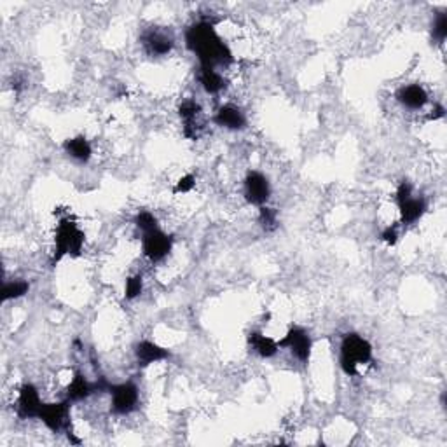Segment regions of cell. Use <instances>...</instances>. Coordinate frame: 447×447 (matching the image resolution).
I'll use <instances>...</instances> for the list:
<instances>
[{
	"mask_svg": "<svg viewBox=\"0 0 447 447\" xmlns=\"http://www.w3.org/2000/svg\"><path fill=\"white\" fill-rule=\"evenodd\" d=\"M432 37H434L435 42L442 44L447 37V14L446 13H439L437 18H435L434 25H432Z\"/></svg>",
	"mask_w": 447,
	"mask_h": 447,
	"instance_id": "cell-21",
	"label": "cell"
},
{
	"mask_svg": "<svg viewBox=\"0 0 447 447\" xmlns=\"http://www.w3.org/2000/svg\"><path fill=\"white\" fill-rule=\"evenodd\" d=\"M142 289H144V280H142L140 275L131 276V278L126 280V289H124V294H126L128 299H135L142 294Z\"/></svg>",
	"mask_w": 447,
	"mask_h": 447,
	"instance_id": "cell-23",
	"label": "cell"
},
{
	"mask_svg": "<svg viewBox=\"0 0 447 447\" xmlns=\"http://www.w3.org/2000/svg\"><path fill=\"white\" fill-rule=\"evenodd\" d=\"M194 186H196V179H194L193 175H186L179 180V184H177V187H175V193L177 194H180V193L186 194V193H189V191H193Z\"/></svg>",
	"mask_w": 447,
	"mask_h": 447,
	"instance_id": "cell-25",
	"label": "cell"
},
{
	"mask_svg": "<svg viewBox=\"0 0 447 447\" xmlns=\"http://www.w3.org/2000/svg\"><path fill=\"white\" fill-rule=\"evenodd\" d=\"M201 109L194 100H186L180 105V117L184 119V133L189 138H196L200 133V117Z\"/></svg>",
	"mask_w": 447,
	"mask_h": 447,
	"instance_id": "cell-15",
	"label": "cell"
},
{
	"mask_svg": "<svg viewBox=\"0 0 447 447\" xmlns=\"http://www.w3.org/2000/svg\"><path fill=\"white\" fill-rule=\"evenodd\" d=\"M397 207L400 210L402 222L409 226L423 217V214L427 212V201L421 196H414L411 184L404 180L397 187Z\"/></svg>",
	"mask_w": 447,
	"mask_h": 447,
	"instance_id": "cell-4",
	"label": "cell"
},
{
	"mask_svg": "<svg viewBox=\"0 0 447 447\" xmlns=\"http://www.w3.org/2000/svg\"><path fill=\"white\" fill-rule=\"evenodd\" d=\"M112 397V411L116 414H130L137 409L140 393L133 383H121L109 388Z\"/></svg>",
	"mask_w": 447,
	"mask_h": 447,
	"instance_id": "cell-7",
	"label": "cell"
},
{
	"mask_svg": "<svg viewBox=\"0 0 447 447\" xmlns=\"http://www.w3.org/2000/svg\"><path fill=\"white\" fill-rule=\"evenodd\" d=\"M135 355H137L138 364L144 365V367L145 365L156 364V362H161L170 357L168 350L158 346L156 343H151V341H142V343H138L137 348H135Z\"/></svg>",
	"mask_w": 447,
	"mask_h": 447,
	"instance_id": "cell-14",
	"label": "cell"
},
{
	"mask_svg": "<svg viewBox=\"0 0 447 447\" xmlns=\"http://www.w3.org/2000/svg\"><path fill=\"white\" fill-rule=\"evenodd\" d=\"M63 147H65V152L70 156V158L76 159V161L79 163H88L91 159V154H93L91 144L84 137L69 138Z\"/></svg>",
	"mask_w": 447,
	"mask_h": 447,
	"instance_id": "cell-17",
	"label": "cell"
},
{
	"mask_svg": "<svg viewBox=\"0 0 447 447\" xmlns=\"http://www.w3.org/2000/svg\"><path fill=\"white\" fill-rule=\"evenodd\" d=\"M372 358V346L360 334H346L341 343L339 364L344 374L357 376L360 365L369 364Z\"/></svg>",
	"mask_w": 447,
	"mask_h": 447,
	"instance_id": "cell-2",
	"label": "cell"
},
{
	"mask_svg": "<svg viewBox=\"0 0 447 447\" xmlns=\"http://www.w3.org/2000/svg\"><path fill=\"white\" fill-rule=\"evenodd\" d=\"M173 240L161 229H152L149 233H144L142 238V248H144V255L151 262H159L172 252Z\"/></svg>",
	"mask_w": 447,
	"mask_h": 447,
	"instance_id": "cell-5",
	"label": "cell"
},
{
	"mask_svg": "<svg viewBox=\"0 0 447 447\" xmlns=\"http://www.w3.org/2000/svg\"><path fill=\"white\" fill-rule=\"evenodd\" d=\"M280 348H287L299 362H310L313 341L303 327H292L278 343Z\"/></svg>",
	"mask_w": 447,
	"mask_h": 447,
	"instance_id": "cell-9",
	"label": "cell"
},
{
	"mask_svg": "<svg viewBox=\"0 0 447 447\" xmlns=\"http://www.w3.org/2000/svg\"><path fill=\"white\" fill-rule=\"evenodd\" d=\"M70 416V400H63V402L56 404H44L39 413V420L46 425L51 432L58 434L65 428L67 421Z\"/></svg>",
	"mask_w": 447,
	"mask_h": 447,
	"instance_id": "cell-10",
	"label": "cell"
},
{
	"mask_svg": "<svg viewBox=\"0 0 447 447\" xmlns=\"http://www.w3.org/2000/svg\"><path fill=\"white\" fill-rule=\"evenodd\" d=\"M135 224H137L138 229L142 231V233H149V231L152 229H158V219L154 217V215L151 214V212H140V214L135 217Z\"/></svg>",
	"mask_w": 447,
	"mask_h": 447,
	"instance_id": "cell-22",
	"label": "cell"
},
{
	"mask_svg": "<svg viewBox=\"0 0 447 447\" xmlns=\"http://www.w3.org/2000/svg\"><path fill=\"white\" fill-rule=\"evenodd\" d=\"M200 83L208 95H217L226 88V81L217 69H201Z\"/></svg>",
	"mask_w": 447,
	"mask_h": 447,
	"instance_id": "cell-19",
	"label": "cell"
},
{
	"mask_svg": "<svg viewBox=\"0 0 447 447\" xmlns=\"http://www.w3.org/2000/svg\"><path fill=\"white\" fill-rule=\"evenodd\" d=\"M259 221H261L262 227H264L266 231H273L276 227V210H273V208L269 207H261V210H259Z\"/></svg>",
	"mask_w": 447,
	"mask_h": 447,
	"instance_id": "cell-24",
	"label": "cell"
},
{
	"mask_svg": "<svg viewBox=\"0 0 447 447\" xmlns=\"http://www.w3.org/2000/svg\"><path fill=\"white\" fill-rule=\"evenodd\" d=\"M142 46L145 53L151 56H166L175 46V39L168 30L159 27H152L142 35Z\"/></svg>",
	"mask_w": 447,
	"mask_h": 447,
	"instance_id": "cell-8",
	"label": "cell"
},
{
	"mask_svg": "<svg viewBox=\"0 0 447 447\" xmlns=\"http://www.w3.org/2000/svg\"><path fill=\"white\" fill-rule=\"evenodd\" d=\"M397 100L411 111H420L428 104V95L420 84H409V86L400 88L397 93Z\"/></svg>",
	"mask_w": 447,
	"mask_h": 447,
	"instance_id": "cell-12",
	"label": "cell"
},
{
	"mask_svg": "<svg viewBox=\"0 0 447 447\" xmlns=\"http://www.w3.org/2000/svg\"><path fill=\"white\" fill-rule=\"evenodd\" d=\"M56 252H55V261H60L65 255H72L77 257L83 250L84 245V233L79 229L76 222H72L70 219H63L58 224V229H56Z\"/></svg>",
	"mask_w": 447,
	"mask_h": 447,
	"instance_id": "cell-3",
	"label": "cell"
},
{
	"mask_svg": "<svg viewBox=\"0 0 447 447\" xmlns=\"http://www.w3.org/2000/svg\"><path fill=\"white\" fill-rule=\"evenodd\" d=\"M381 240L388 245H395L397 240H399V233H397V227L395 226H390L386 227L385 231L381 233Z\"/></svg>",
	"mask_w": 447,
	"mask_h": 447,
	"instance_id": "cell-26",
	"label": "cell"
},
{
	"mask_svg": "<svg viewBox=\"0 0 447 447\" xmlns=\"http://www.w3.org/2000/svg\"><path fill=\"white\" fill-rule=\"evenodd\" d=\"M95 392H98L97 383L93 385V383L88 381L81 372H77L72 378V381H70L69 388H67V399H69L70 402H79V400H84L90 395H93Z\"/></svg>",
	"mask_w": 447,
	"mask_h": 447,
	"instance_id": "cell-16",
	"label": "cell"
},
{
	"mask_svg": "<svg viewBox=\"0 0 447 447\" xmlns=\"http://www.w3.org/2000/svg\"><path fill=\"white\" fill-rule=\"evenodd\" d=\"M245 200L255 207H264L271 196V186H269L268 177L262 175L261 172H250L245 177L243 182Z\"/></svg>",
	"mask_w": 447,
	"mask_h": 447,
	"instance_id": "cell-6",
	"label": "cell"
},
{
	"mask_svg": "<svg viewBox=\"0 0 447 447\" xmlns=\"http://www.w3.org/2000/svg\"><path fill=\"white\" fill-rule=\"evenodd\" d=\"M186 46L198 56L201 69H217L233 62L229 46L215 32L212 21H198L186 32Z\"/></svg>",
	"mask_w": 447,
	"mask_h": 447,
	"instance_id": "cell-1",
	"label": "cell"
},
{
	"mask_svg": "<svg viewBox=\"0 0 447 447\" xmlns=\"http://www.w3.org/2000/svg\"><path fill=\"white\" fill-rule=\"evenodd\" d=\"M42 406H44V402L41 400L39 390L35 388L34 385L27 383V385L21 386L20 395H18V404H16L18 416H20L21 420L39 418V413H41Z\"/></svg>",
	"mask_w": 447,
	"mask_h": 447,
	"instance_id": "cell-11",
	"label": "cell"
},
{
	"mask_svg": "<svg viewBox=\"0 0 447 447\" xmlns=\"http://www.w3.org/2000/svg\"><path fill=\"white\" fill-rule=\"evenodd\" d=\"M248 343H250V346L254 348L255 353L262 358L275 357L280 350L276 341H273L271 337H266L264 334H261V332H252L250 337H248Z\"/></svg>",
	"mask_w": 447,
	"mask_h": 447,
	"instance_id": "cell-18",
	"label": "cell"
},
{
	"mask_svg": "<svg viewBox=\"0 0 447 447\" xmlns=\"http://www.w3.org/2000/svg\"><path fill=\"white\" fill-rule=\"evenodd\" d=\"M28 290H30V285H28V282H25V280L6 282L2 289V299L4 301L18 299V297H23L25 294H28Z\"/></svg>",
	"mask_w": 447,
	"mask_h": 447,
	"instance_id": "cell-20",
	"label": "cell"
},
{
	"mask_svg": "<svg viewBox=\"0 0 447 447\" xmlns=\"http://www.w3.org/2000/svg\"><path fill=\"white\" fill-rule=\"evenodd\" d=\"M215 123H217L219 126L226 128V130L238 131L243 130V128L247 126V117H245L243 111L238 109L236 105H224V107L219 109L217 114H215Z\"/></svg>",
	"mask_w": 447,
	"mask_h": 447,
	"instance_id": "cell-13",
	"label": "cell"
}]
</instances>
